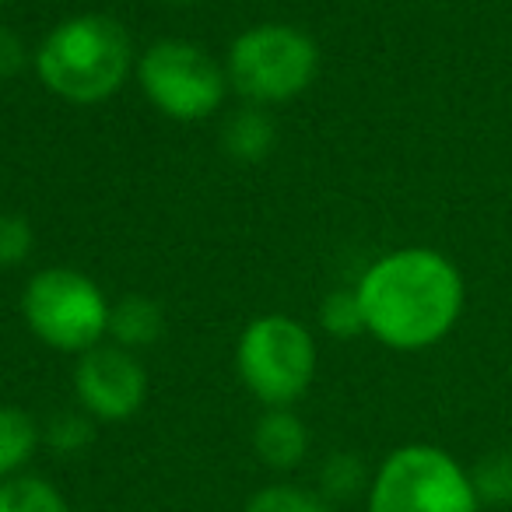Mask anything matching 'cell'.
Segmentation results:
<instances>
[{
    "mask_svg": "<svg viewBox=\"0 0 512 512\" xmlns=\"http://www.w3.org/2000/svg\"><path fill=\"white\" fill-rule=\"evenodd\" d=\"M355 295L372 341L390 351H425L453 334L467 285L439 249L404 246L365 267Z\"/></svg>",
    "mask_w": 512,
    "mask_h": 512,
    "instance_id": "cell-1",
    "label": "cell"
},
{
    "mask_svg": "<svg viewBox=\"0 0 512 512\" xmlns=\"http://www.w3.org/2000/svg\"><path fill=\"white\" fill-rule=\"evenodd\" d=\"M39 85L71 106H99L127 85L134 71V46L116 18L85 11L46 32L32 53Z\"/></svg>",
    "mask_w": 512,
    "mask_h": 512,
    "instance_id": "cell-2",
    "label": "cell"
},
{
    "mask_svg": "<svg viewBox=\"0 0 512 512\" xmlns=\"http://www.w3.org/2000/svg\"><path fill=\"white\" fill-rule=\"evenodd\" d=\"M228 88L249 106H281L306 92L320 74V46L309 32L264 22L239 32L225 57Z\"/></svg>",
    "mask_w": 512,
    "mask_h": 512,
    "instance_id": "cell-3",
    "label": "cell"
},
{
    "mask_svg": "<svg viewBox=\"0 0 512 512\" xmlns=\"http://www.w3.org/2000/svg\"><path fill=\"white\" fill-rule=\"evenodd\" d=\"M109 309L99 285L74 267H43L22 292V316L39 344L60 355H85L109 337Z\"/></svg>",
    "mask_w": 512,
    "mask_h": 512,
    "instance_id": "cell-4",
    "label": "cell"
},
{
    "mask_svg": "<svg viewBox=\"0 0 512 512\" xmlns=\"http://www.w3.org/2000/svg\"><path fill=\"white\" fill-rule=\"evenodd\" d=\"M369 512H481V498L453 453L411 442L393 449L372 474Z\"/></svg>",
    "mask_w": 512,
    "mask_h": 512,
    "instance_id": "cell-5",
    "label": "cell"
},
{
    "mask_svg": "<svg viewBox=\"0 0 512 512\" xmlns=\"http://www.w3.org/2000/svg\"><path fill=\"white\" fill-rule=\"evenodd\" d=\"M320 351L295 316L267 313L246 323L235 344V372L264 407H292L316 379Z\"/></svg>",
    "mask_w": 512,
    "mask_h": 512,
    "instance_id": "cell-6",
    "label": "cell"
},
{
    "mask_svg": "<svg viewBox=\"0 0 512 512\" xmlns=\"http://www.w3.org/2000/svg\"><path fill=\"white\" fill-rule=\"evenodd\" d=\"M144 99L176 123L211 120L228 95V74L190 39H158L137 60Z\"/></svg>",
    "mask_w": 512,
    "mask_h": 512,
    "instance_id": "cell-7",
    "label": "cell"
},
{
    "mask_svg": "<svg viewBox=\"0 0 512 512\" xmlns=\"http://www.w3.org/2000/svg\"><path fill=\"white\" fill-rule=\"evenodd\" d=\"M74 397L88 418L120 425V421L134 418L148 400V372L137 362L134 351L102 341L99 348L78 355Z\"/></svg>",
    "mask_w": 512,
    "mask_h": 512,
    "instance_id": "cell-8",
    "label": "cell"
},
{
    "mask_svg": "<svg viewBox=\"0 0 512 512\" xmlns=\"http://www.w3.org/2000/svg\"><path fill=\"white\" fill-rule=\"evenodd\" d=\"M256 456L271 470H295L309 453V428L292 407H267L253 428Z\"/></svg>",
    "mask_w": 512,
    "mask_h": 512,
    "instance_id": "cell-9",
    "label": "cell"
},
{
    "mask_svg": "<svg viewBox=\"0 0 512 512\" xmlns=\"http://www.w3.org/2000/svg\"><path fill=\"white\" fill-rule=\"evenodd\" d=\"M274 141H278V130H274V120L267 116L264 106L235 109L221 127V148L228 151V158L242 165L264 162L274 151Z\"/></svg>",
    "mask_w": 512,
    "mask_h": 512,
    "instance_id": "cell-10",
    "label": "cell"
},
{
    "mask_svg": "<svg viewBox=\"0 0 512 512\" xmlns=\"http://www.w3.org/2000/svg\"><path fill=\"white\" fill-rule=\"evenodd\" d=\"M165 316L155 299L148 295H123L109 309V341L127 351H141L162 337Z\"/></svg>",
    "mask_w": 512,
    "mask_h": 512,
    "instance_id": "cell-11",
    "label": "cell"
},
{
    "mask_svg": "<svg viewBox=\"0 0 512 512\" xmlns=\"http://www.w3.org/2000/svg\"><path fill=\"white\" fill-rule=\"evenodd\" d=\"M39 442H43V428L36 425L29 411L0 404V481L25 474Z\"/></svg>",
    "mask_w": 512,
    "mask_h": 512,
    "instance_id": "cell-12",
    "label": "cell"
},
{
    "mask_svg": "<svg viewBox=\"0 0 512 512\" xmlns=\"http://www.w3.org/2000/svg\"><path fill=\"white\" fill-rule=\"evenodd\" d=\"M0 512H71V505L46 477L18 474L0 481Z\"/></svg>",
    "mask_w": 512,
    "mask_h": 512,
    "instance_id": "cell-13",
    "label": "cell"
},
{
    "mask_svg": "<svg viewBox=\"0 0 512 512\" xmlns=\"http://www.w3.org/2000/svg\"><path fill=\"white\" fill-rule=\"evenodd\" d=\"M246 512H334L316 488L302 484H267L246 502Z\"/></svg>",
    "mask_w": 512,
    "mask_h": 512,
    "instance_id": "cell-14",
    "label": "cell"
},
{
    "mask_svg": "<svg viewBox=\"0 0 512 512\" xmlns=\"http://www.w3.org/2000/svg\"><path fill=\"white\" fill-rule=\"evenodd\" d=\"M320 327L334 341H355L365 334L362 302H358L355 288H337L320 302Z\"/></svg>",
    "mask_w": 512,
    "mask_h": 512,
    "instance_id": "cell-15",
    "label": "cell"
},
{
    "mask_svg": "<svg viewBox=\"0 0 512 512\" xmlns=\"http://www.w3.org/2000/svg\"><path fill=\"white\" fill-rule=\"evenodd\" d=\"M365 488V467L355 453H334L327 456V463L320 467V495L327 498L330 505L334 502H351L358 491ZM369 491V488H365Z\"/></svg>",
    "mask_w": 512,
    "mask_h": 512,
    "instance_id": "cell-16",
    "label": "cell"
},
{
    "mask_svg": "<svg viewBox=\"0 0 512 512\" xmlns=\"http://www.w3.org/2000/svg\"><path fill=\"white\" fill-rule=\"evenodd\" d=\"M481 505H512V453H491L470 470Z\"/></svg>",
    "mask_w": 512,
    "mask_h": 512,
    "instance_id": "cell-17",
    "label": "cell"
},
{
    "mask_svg": "<svg viewBox=\"0 0 512 512\" xmlns=\"http://www.w3.org/2000/svg\"><path fill=\"white\" fill-rule=\"evenodd\" d=\"M95 418H88L85 411H64L43 428V442L53 449V453H64V456H74L81 449L92 446L95 439Z\"/></svg>",
    "mask_w": 512,
    "mask_h": 512,
    "instance_id": "cell-18",
    "label": "cell"
},
{
    "mask_svg": "<svg viewBox=\"0 0 512 512\" xmlns=\"http://www.w3.org/2000/svg\"><path fill=\"white\" fill-rule=\"evenodd\" d=\"M36 235L25 214H0V267H18L32 256Z\"/></svg>",
    "mask_w": 512,
    "mask_h": 512,
    "instance_id": "cell-19",
    "label": "cell"
},
{
    "mask_svg": "<svg viewBox=\"0 0 512 512\" xmlns=\"http://www.w3.org/2000/svg\"><path fill=\"white\" fill-rule=\"evenodd\" d=\"M25 64H29V50H25L22 36L11 32L8 25H0V81L18 78Z\"/></svg>",
    "mask_w": 512,
    "mask_h": 512,
    "instance_id": "cell-20",
    "label": "cell"
},
{
    "mask_svg": "<svg viewBox=\"0 0 512 512\" xmlns=\"http://www.w3.org/2000/svg\"><path fill=\"white\" fill-rule=\"evenodd\" d=\"M169 4H197V0H169Z\"/></svg>",
    "mask_w": 512,
    "mask_h": 512,
    "instance_id": "cell-21",
    "label": "cell"
},
{
    "mask_svg": "<svg viewBox=\"0 0 512 512\" xmlns=\"http://www.w3.org/2000/svg\"><path fill=\"white\" fill-rule=\"evenodd\" d=\"M0 4H4V0H0Z\"/></svg>",
    "mask_w": 512,
    "mask_h": 512,
    "instance_id": "cell-22",
    "label": "cell"
}]
</instances>
